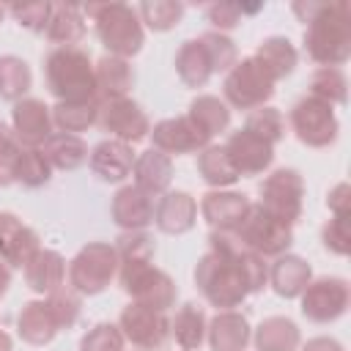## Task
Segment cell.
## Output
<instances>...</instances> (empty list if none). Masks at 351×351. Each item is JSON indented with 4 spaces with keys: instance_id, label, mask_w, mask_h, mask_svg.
Instances as JSON below:
<instances>
[{
    "instance_id": "42",
    "label": "cell",
    "mask_w": 351,
    "mask_h": 351,
    "mask_svg": "<svg viewBox=\"0 0 351 351\" xmlns=\"http://www.w3.org/2000/svg\"><path fill=\"white\" fill-rule=\"evenodd\" d=\"M44 302H47V307H49V313H52V318H55V324H58V332H60V329H71V326L77 324L80 307H82L77 291L58 288V291H52Z\"/></svg>"
},
{
    "instance_id": "26",
    "label": "cell",
    "mask_w": 351,
    "mask_h": 351,
    "mask_svg": "<svg viewBox=\"0 0 351 351\" xmlns=\"http://www.w3.org/2000/svg\"><path fill=\"white\" fill-rule=\"evenodd\" d=\"M93 77H96V96L99 104L107 99H121L129 93V88L134 85V71L129 66V60L115 58V55H104L99 58V63L93 66Z\"/></svg>"
},
{
    "instance_id": "3",
    "label": "cell",
    "mask_w": 351,
    "mask_h": 351,
    "mask_svg": "<svg viewBox=\"0 0 351 351\" xmlns=\"http://www.w3.org/2000/svg\"><path fill=\"white\" fill-rule=\"evenodd\" d=\"M49 93L63 104L99 101L90 55L80 47H55L44 60Z\"/></svg>"
},
{
    "instance_id": "31",
    "label": "cell",
    "mask_w": 351,
    "mask_h": 351,
    "mask_svg": "<svg viewBox=\"0 0 351 351\" xmlns=\"http://www.w3.org/2000/svg\"><path fill=\"white\" fill-rule=\"evenodd\" d=\"M252 340H255L258 351H296L302 335H299V326L291 318L269 315V318H263L258 324Z\"/></svg>"
},
{
    "instance_id": "25",
    "label": "cell",
    "mask_w": 351,
    "mask_h": 351,
    "mask_svg": "<svg viewBox=\"0 0 351 351\" xmlns=\"http://www.w3.org/2000/svg\"><path fill=\"white\" fill-rule=\"evenodd\" d=\"M313 280V269L304 258L299 255H277V261L269 269V282L274 288L277 296L282 299H296L302 296V291L307 288V282Z\"/></svg>"
},
{
    "instance_id": "5",
    "label": "cell",
    "mask_w": 351,
    "mask_h": 351,
    "mask_svg": "<svg viewBox=\"0 0 351 351\" xmlns=\"http://www.w3.org/2000/svg\"><path fill=\"white\" fill-rule=\"evenodd\" d=\"M118 280L121 288L132 296V302L167 313L176 304L178 288L173 277L162 269H156L151 261H121L118 263Z\"/></svg>"
},
{
    "instance_id": "35",
    "label": "cell",
    "mask_w": 351,
    "mask_h": 351,
    "mask_svg": "<svg viewBox=\"0 0 351 351\" xmlns=\"http://www.w3.org/2000/svg\"><path fill=\"white\" fill-rule=\"evenodd\" d=\"M208 137H214V134H219V132H225L228 129V123H230V107L219 99V96H197V99H192V104H189V112H186Z\"/></svg>"
},
{
    "instance_id": "47",
    "label": "cell",
    "mask_w": 351,
    "mask_h": 351,
    "mask_svg": "<svg viewBox=\"0 0 351 351\" xmlns=\"http://www.w3.org/2000/svg\"><path fill=\"white\" fill-rule=\"evenodd\" d=\"M19 151H22V143L16 140L14 129L0 121V186L14 184V167H16Z\"/></svg>"
},
{
    "instance_id": "49",
    "label": "cell",
    "mask_w": 351,
    "mask_h": 351,
    "mask_svg": "<svg viewBox=\"0 0 351 351\" xmlns=\"http://www.w3.org/2000/svg\"><path fill=\"white\" fill-rule=\"evenodd\" d=\"M206 16H208V22L217 27V33L233 30V27L241 22L239 3H211V5L206 8Z\"/></svg>"
},
{
    "instance_id": "11",
    "label": "cell",
    "mask_w": 351,
    "mask_h": 351,
    "mask_svg": "<svg viewBox=\"0 0 351 351\" xmlns=\"http://www.w3.org/2000/svg\"><path fill=\"white\" fill-rule=\"evenodd\" d=\"M118 326L123 332V340H129L140 351H162L170 337V318L162 310L143 307L137 302L126 304L121 310Z\"/></svg>"
},
{
    "instance_id": "30",
    "label": "cell",
    "mask_w": 351,
    "mask_h": 351,
    "mask_svg": "<svg viewBox=\"0 0 351 351\" xmlns=\"http://www.w3.org/2000/svg\"><path fill=\"white\" fill-rule=\"evenodd\" d=\"M266 71L269 77L277 82V80H285L288 74H293L296 63H299V55H296V47L285 38V36H271V38H263L252 55Z\"/></svg>"
},
{
    "instance_id": "13",
    "label": "cell",
    "mask_w": 351,
    "mask_h": 351,
    "mask_svg": "<svg viewBox=\"0 0 351 351\" xmlns=\"http://www.w3.org/2000/svg\"><path fill=\"white\" fill-rule=\"evenodd\" d=\"M104 132L112 134V140H121L126 145H134L140 140H145L151 134V121L148 115L143 112V107L129 99V96H121V99H107L99 104V121H96Z\"/></svg>"
},
{
    "instance_id": "37",
    "label": "cell",
    "mask_w": 351,
    "mask_h": 351,
    "mask_svg": "<svg viewBox=\"0 0 351 351\" xmlns=\"http://www.w3.org/2000/svg\"><path fill=\"white\" fill-rule=\"evenodd\" d=\"M96 121H99V101H80V104H63V101H58L52 107V123L60 132H66V134L85 132Z\"/></svg>"
},
{
    "instance_id": "28",
    "label": "cell",
    "mask_w": 351,
    "mask_h": 351,
    "mask_svg": "<svg viewBox=\"0 0 351 351\" xmlns=\"http://www.w3.org/2000/svg\"><path fill=\"white\" fill-rule=\"evenodd\" d=\"M176 71L181 77V82L186 88H203L211 74H214V66H211V58H208V49L203 47L200 38H189L178 47L176 52Z\"/></svg>"
},
{
    "instance_id": "29",
    "label": "cell",
    "mask_w": 351,
    "mask_h": 351,
    "mask_svg": "<svg viewBox=\"0 0 351 351\" xmlns=\"http://www.w3.org/2000/svg\"><path fill=\"white\" fill-rule=\"evenodd\" d=\"M44 36L58 47H74L85 36V14L74 3H52V16Z\"/></svg>"
},
{
    "instance_id": "19",
    "label": "cell",
    "mask_w": 351,
    "mask_h": 351,
    "mask_svg": "<svg viewBox=\"0 0 351 351\" xmlns=\"http://www.w3.org/2000/svg\"><path fill=\"white\" fill-rule=\"evenodd\" d=\"M195 219H197V200L189 192L176 189V192H165L156 197L154 222L162 233L181 236L195 228Z\"/></svg>"
},
{
    "instance_id": "10",
    "label": "cell",
    "mask_w": 351,
    "mask_h": 351,
    "mask_svg": "<svg viewBox=\"0 0 351 351\" xmlns=\"http://www.w3.org/2000/svg\"><path fill=\"white\" fill-rule=\"evenodd\" d=\"M302 203H304V181L293 167H277L261 184L258 206L291 228L302 217Z\"/></svg>"
},
{
    "instance_id": "24",
    "label": "cell",
    "mask_w": 351,
    "mask_h": 351,
    "mask_svg": "<svg viewBox=\"0 0 351 351\" xmlns=\"http://www.w3.org/2000/svg\"><path fill=\"white\" fill-rule=\"evenodd\" d=\"M22 271H25V285L30 291H36L41 296H49L66 280V261L55 250H38Z\"/></svg>"
},
{
    "instance_id": "45",
    "label": "cell",
    "mask_w": 351,
    "mask_h": 351,
    "mask_svg": "<svg viewBox=\"0 0 351 351\" xmlns=\"http://www.w3.org/2000/svg\"><path fill=\"white\" fill-rule=\"evenodd\" d=\"M121 261H154V239L145 230H123L115 244Z\"/></svg>"
},
{
    "instance_id": "52",
    "label": "cell",
    "mask_w": 351,
    "mask_h": 351,
    "mask_svg": "<svg viewBox=\"0 0 351 351\" xmlns=\"http://www.w3.org/2000/svg\"><path fill=\"white\" fill-rule=\"evenodd\" d=\"M8 285H11V269L0 261V296L8 291Z\"/></svg>"
},
{
    "instance_id": "50",
    "label": "cell",
    "mask_w": 351,
    "mask_h": 351,
    "mask_svg": "<svg viewBox=\"0 0 351 351\" xmlns=\"http://www.w3.org/2000/svg\"><path fill=\"white\" fill-rule=\"evenodd\" d=\"M326 206L332 211V217H351V189L346 181H340L329 195H326Z\"/></svg>"
},
{
    "instance_id": "21",
    "label": "cell",
    "mask_w": 351,
    "mask_h": 351,
    "mask_svg": "<svg viewBox=\"0 0 351 351\" xmlns=\"http://www.w3.org/2000/svg\"><path fill=\"white\" fill-rule=\"evenodd\" d=\"M88 165L93 170L96 178L107 181V184H121L129 173H132V165H134V151L132 145L121 143V140H101L90 156H88Z\"/></svg>"
},
{
    "instance_id": "46",
    "label": "cell",
    "mask_w": 351,
    "mask_h": 351,
    "mask_svg": "<svg viewBox=\"0 0 351 351\" xmlns=\"http://www.w3.org/2000/svg\"><path fill=\"white\" fill-rule=\"evenodd\" d=\"M200 41L208 49V58H211L214 71H230L233 69V63H236V44L225 33L208 30V33L200 36Z\"/></svg>"
},
{
    "instance_id": "18",
    "label": "cell",
    "mask_w": 351,
    "mask_h": 351,
    "mask_svg": "<svg viewBox=\"0 0 351 351\" xmlns=\"http://www.w3.org/2000/svg\"><path fill=\"white\" fill-rule=\"evenodd\" d=\"M154 208H156V197L145 195L134 184L121 186L110 203L112 222L123 230H145L154 222Z\"/></svg>"
},
{
    "instance_id": "15",
    "label": "cell",
    "mask_w": 351,
    "mask_h": 351,
    "mask_svg": "<svg viewBox=\"0 0 351 351\" xmlns=\"http://www.w3.org/2000/svg\"><path fill=\"white\" fill-rule=\"evenodd\" d=\"M222 148H225L233 170L239 173V178L241 176H261L274 162V145L244 126L239 132H233Z\"/></svg>"
},
{
    "instance_id": "51",
    "label": "cell",
    "mask_w": 351,
    "mask_h": 351,
    "mask_svg": "<svg viewBox=\"0 0 351 351\" xmlns=\"http://www.w3.org/2000/svg\"><path fill=\"white\" fill-rule=\"evenodd\" d=\"M302 351H346V348L335 337H313V340L304 343Z\"/></svg>"
},
{
    "instance_id": "54",
    "label": "cell",
    "mask_w": 351,
    "mask_h": 351,
    "mask_svg": "<svg viewBox=\"0 0 351 351\" xmlns=\"http://www.w3.org/2000/svg\"><path fill=\"white\" fill-rule=\"evenodd\" d=\"M5 14H8V5H3V3H0V22H3V16H5Z\"/></svg>"
},
{
    "instance_id": "14",
    "label": "cell",
    "mask_w": 351,
    "mask_h": 351,
    "mask_svg": "<svg viewBox=\"0 0 351 351\" xmlns=\"http://www.w3.org/2000/svg\"><path fill=\"white\" fill-rule=\"evenodd\" d=\"M154 148L162 154H200L203 148L211 145V137L189 118V115H176L165 118L151 129Z\"/></svg>"
},
{
    "instance_id": "34",
    "label": "cell",
    "mask_w": 351,
    "mask_h": 351,
    "mask_svg": "<svg viewBox=\"0 0 351 351\" xmlns=\"http://www.w3.org/2000/svg\"><path fill=\"white\" fill-rule=\"evenodd\" d=\"M197 173L214 189H225V186H233L239 181V173L233 170V165H230V159H228V154H225L222 145H208V148L200 151V156H197Z\"/></svg>"
},
{
    "instance_id": "38",
    "label": "cell",
    "mask_w": 351,
    "mask_h": 351,
    "mask_svg": "<svg viewBox=\"0 0 351 351\" xmlns=\"http://www.w3.org/2000/svg\"><path fill=\"white\" fill-rule=\"evenodd\" d=\"M49 178H52V165L47 162L41 148H25L22 145L16 167H14V181H19L27 189H38V186L49 184Z\"/></svg>"
},
{
    "instance_id": "20",
    "label": "cell",
    "mask_w": 351,
    "mask_h": 351,
    "mask_svg": "<svg viewBox=\"0 0 351 351\" xmlns=\"http://www.w3.org/2000/svg\"><path fill=\"white\" fill-rule=\"evenodd\" d=\"M250 197L241 192L211 189L200 197V214L211 225V230H236V225L250 211Z\"/></svg>"
},
{
    "instance_id": "44",
    "label": "cell",
    "mask_w": 351,
    "mask_h": 351,
    "mask_svg": "<svg viewBox=\"0 0 351 351\" xmlns=\"http://www.w3.org/2000/svg\"><path fill=\"white\" fill-rule=\"evenodd\" d=\"M80 351H123V332L118 324L101 321L80 340Z\"/></svg>"
},
{
    "instance_id": "9",
    "label": "cell",
    "mask_w": 351,
    "mask_h": 351,
    "mask_svg": "<svg viewBox=\"0 0 351 351\" xmlns=\"http://www.w3.org/2000/svg\"><path fill=\"white\" fill-rule=\"evenodd\" d=\"M291 129L296 134L299 143H304L307 148H326L337 140L340 123L335 115V107L315 99V96H304L291 107Z\"/></svg>"
},
{
    "instance_id": "32",
    "label": "cell",
    "mask_w": 351,
    "mask_h": 351,
    "mask_svg": "<svg viewBox=\"0 0 351 351\" xmlns=\"http://www.w3.org/2000/svg\"><path fill=\"white\" fill-rule=\"evenodd\" d=\"M41 154L55 170H77L80 165L88 162L85 140L80 134H66V132H52L41 145Z\"/></svg>"
},
{
    "instance_id": "43",
    "label": "cell",
    "mask_w": 351,
    "mask_h": 351,
    "mask_svg": "<svg viewBox=\"0 0 351 351\" xmlns=\"http://www.w3.org/2000/svg\"><path fill=\"white\" fill-rule=\"evenodd\" d=\"M8 14L19 22V27L30 33H44L52 16V3L49 0H33V3H14L8 5Z\"/></svg>"
},
{
    "instance_id": "12",
    "label": "cell",
    "mask_w": 351,
    "mask_h": 351,
    "mask_svg": "<svg viewBox=\"0 0 351 351\" xmlns=\"http://www.w3.org/2000/svg\"><path fill=\"white\" fill-rule=\"evenodd\" d=\"M299 299H302V315L307 321L332 324L348 310L351 291H348V282L343 277H329L326 274V277L310 280Z\"/></svg>"
},
{
    "instance_id": "36",
    "label": "cell",
    "mask_w": 351,
    "mask_h": 351,
    "mask_svg": "<svg viewBox=\"0 0 351 351\" xmlns=\"http://www.w3.org/2000/svg\"><path fill=\"white\" fill-rule=\"evenodd\" d=\"M30 88H33L30 66L16 55H3L0 58V99H8L16 104L19 99H25Z\"/></svg>"
},
{
    "instance_id": "53",
    "label": "cell",
    "mask_w": 351,
    "mask_h": 351,
    "mask_svg": "<svg viewBox=\"0 0 351 351\" xmlns=\"http://www.w3.org/2000/svg\"><path fill=\"white\" fill-rule=\"evenodd\" d=\"M11 348H14V343H11V337H8V335H5L3 329H0V351H11Z\"/></svg>"
},
{
    "instance_id": "27",
    "label": "cell",
    "mask_w": 351,
    "mask_h": 351,
    "mask_svg": "<svg viewBox=\"0 0 351 351\" xmlns=\"http://www.w3.org/2000/svg\"><path fill=\"white\" fill-rule=\"evenodd\" d=\"M16 332L25 343L30 346H47L52 343V337L58 335V324L47 307V302L41 299H33V302H25L22 310H19V318H16Z\"/></svg>"
},
{
    "instance_id": "2",
    "label": "cell",
    "mask_w": 351,
    "mask_h": 351,
    "mask_svg": "<svg viewBox=\"0 0 351 351\" xmlns=\"http://www.w3.org/2000/svg\"><path fill=\"white\" fill-rule=\"evenodd\" d=\"M293 14L307 22L304 52L321 69H340L351 58L348 3H293Z\"/></svg>"
},
{
    "instance_id": "22",
    "label": "cell",
    "mask_w": 351,
    "mask_h": 351,
    "mask_svg": "<svg viewBox=\"0 0 351 351\" xmlns=\"http://www.w3.org/2000/svg\"><path fill=\"white\" fill-rule=\"evenodd\" d=\"M132 176H134V186L143 189L151 197H159L167 192L170 181H173V162L167 154L148 148L140 156H134L132 165Z\"/></svg>"
},
{
    "instance_id": "16",
    "label": "cell",
    "mask_w": 351,
    "mask_h": 351,
    "mask_svg": "<svg viewBox=\"0 0 351 351\" xmlns=\"http://www.w3.org/2000/svg\"><path fill=\"white\" fill-rule=\"evenodd\" d=\"M38 250V233L27 228L16 214L0 211V261L8 269H25Z\"/></svg>"
},
{
    "instance_id": "23",
    "label": "cell",
    "mask_w": 351,
    "mask_h": 351,
    "mask_svg": "<svg viewBox=\"0 0 351 351\" xmlns=\"http://www.w3.org/2000/svg\"><path fill=\"white\" fill-rule=\"evenodd\" d=\"M206 337L211 351H244L252 340L250 321L236 310H219L206 326Z\"/></svg>"
},
{
    "instance_id": "4",
    "label": "cell",
    "mask_w": 351,
    "mask_h": 351,
    "mask_svg": "<svg viewBox=\"0 0 351 351\" xmlns=\"http://www.w3.org/2000/svg\"><path fill=\"white\" fill-rule=\"evenodd\" d=\"M82 14L93 19L96 36L104 44L107 55L129 60L143 49L145 30H143L137 8L126 3H88Z\"/></svg>"
},
{
    "instance_id": "17",
    "label": "cell",
    "mask_w": 351,
    "mask_h": 351,
    "mask_svg": "<svg viewBox=\"0 0 351 351\" xmlns=\"http://www.w3.org/2000/svg\"><path fill=\"white\" fill-rule=\"evenodd\" d=\"M11 129L16 140L25 148H41L47 137L52 134V107H47L41 99H19L11 110Z\"/></svg>"
},
{
    "instance_id": "8",
    "label": "cell",
    "mask_w": 351,
    "mask_h": 351,
    "mask_svg": "<svg viewBox=\"0 0 351 351\" xmlns=\"http://www.w3.org/2000/svg\"><path fill=\"white\" fill-rule=\"evenodd\" d=\"M225 99L236 110H258L266 107V101L274 96V80L269 71L250 55L233 63V69L225 77Z\"/></svg>"
},
{
    "instance_id": "41",
    "label": "cell",
    "mask_w": 351,
    "mask_h": 351,
    "mask_svg": "<svg viewBox=\"0 0 351 351\" xmlns=\"http://www.w3.org/2000/svg\"><path fill=\"white\" fill-rule=\"evenodd\" d=\"M244 129H250V132L261 134L263 140H269L271 145H277L285 137V118L277 107H258L247 115Z\"/></svg>"
},
{
    "instance_id": "48",
    "label": "cell",
    "mask_w": 351,
    "mask_h": 351,
    "mask_svg": "<svg viewBox=\"0 0 351 351\" xmlns=\"http://www.w3.org/2000/svg\"><path fill=\"white\" fill-rule=\"evenodd\" d=\"M324 247L335 255H348L351 250V228H348V217H332L324 230H321Z\"/></svg>"
},
{
    "instance_id": "33",
    "label": "cell",
    "mask_w": 351,
    "mask_h": 351,
    "mask_svg": "<svg viewBox=\"0 0 351 351\" xmlns=\"http://www.w3.org/2000/svg\"><path fill=\"white\" fill-rule=\"evenodd\" d=\"M206 313L203 307H197L195 302H186L178 307L176 318L170 321V335L176 337V343L184 348V351H195L203 346L206 340Z\"/></svg>"
},
{
    "instance_id": "39",
    "label": "cell",
    "mask_w": 351,
    "mask_h": 351,
    "mask_svg": "<svg viewBox=\"0 0 351 351\" xmlns=\"http://www.w3.org/2000/svg\"><path fill=\"white\" fill-rule=\"evenodd\" d=\"M348 93V82H346V74L343 69H315L313 77H310V96L326 101V104H346V96Z\"/></svg>"
},
{
    "instance_id": "6",
    "label": "cell",
    "mask_w": 351,
    "mask_h": 351,
    "mask_svg": "<svg viewBox=\"0 0 351 351\" xmlns=\"http://www.w3.org/2000/svg\"><path fill=\"white\" fill-rule=\"evenodd\" d=\"M118 274V252L107 241H88L69 263V285L82 296L101 293Z\"/></svg>"
},
{
    "instance_id": "7",
    "label": "cell",
    "mask_w": 351,
    "mask_h": 351,
    "mask_svg": "<svg viewBox=\"0 0 351 351\" xmlns=\"http://www.w3.org/2000/svg\"><path fill=\"white\" fill-rule=\"evenodd\" d=\"M239 236V241L261 255V258H277V255H285L293 244V228L280 222L277 217H271L269 211H263L258 203L250 206V211L244 214V219L236 225L233 230Z\"/></svg>"
},
{
    "instance_id": "1",
    "label": "cell",
    "mask_w": 351,
    "mask_h": 351,
    "mask_svg": "<svg viewBox=\"0 0 351 351\" xmlns=\"http://www.w3.org/2000/svg\"><path fill=\"white\" fill-rule=\"evenodd\" d=\"M208 252L195 266V285L217 310H236L250 293L263 291L269 266L250 252L233 230H211Z\"/></svg>"
},
{
    "instance_id": "40",
    "label": "cell",
    "mask_w": 351,
    "mask_h": 351,
    "mask_svg": "<svg viewBox=\"0 0 351 351\" xmlns=\"http://www.w3.org/2000/svg\"><path fill=\"white\" fill-rule=\"evenodd\" d=\"M184 11H186V5L184 3H176V0H154V3H140L137 5L140 22H145L156 33L173 30L181 22Z\"/></svg>"
}]
</instances>
